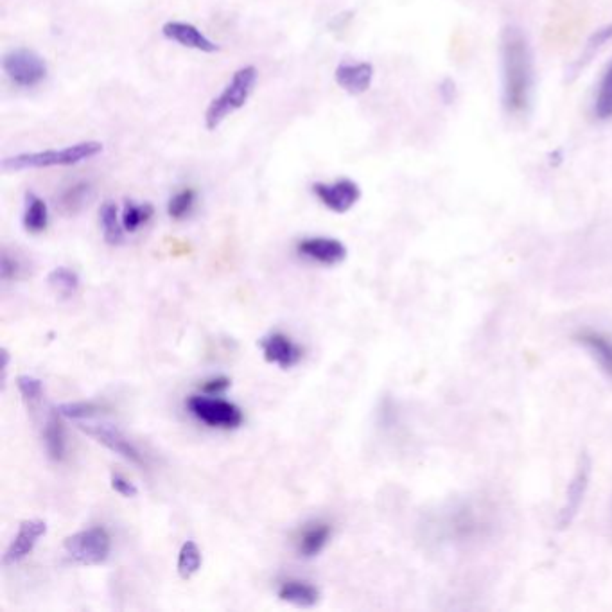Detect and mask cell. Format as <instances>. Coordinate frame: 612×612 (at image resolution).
<instances>
[{"instance_id": "6da1fadb", "label": "cell", "mask_w": 612, "mask_h": 612, "mask_svg": "<svg viewBox=\"0 0 612 612\" xmlns=\"http://www.w3.org/2000/svg\"><path fill=\"white\" fill-rule=\"evenodd\" d=\"M501 72H503V106L508 115L528 114L535 88L534 51L525 33L508 26L501 33Z\"/></svg>"}, {"instance_id": "7a4b0ae2", "label": "cell", "mask_w": 612, "mask_h": 612, "mask_svg": "<svg viewBox=\"0 0 612 612\" xmlns=\"http://www.w3.org/2000/svg\"><path fill=\"white\" fill-rule=\"evenodd\" d=\"M103 153L99 140H83L62 149H45L18 153L2 160L4 171H27V169H47V167H70L88 162Z\"/></svg>"}, {"instance_id": "3957f363", "label": "cell", "mask_w": 612, "mask_h": 612, "mask_svg": "<svg viewBox=\"0 0 612 612\" xmlns=\"http://www.w3.org/2000/svg\"><path fill=\"white\" fill-rule=\"evenodd\" d=\"M259 79V70L254 65H245L234 72L225 88L210 101L205 110V126L209 132H216L230 115L236 114L248 103L254 94Z\"/></svg>"}, {"instance_id": "277c9868", "label": "cell", "mask_w": 612, "mask_h": 612, "mask_svg": "<svg viewBox=\"0 0 612 612\" xmlns=\"http://www.w3.org/2000/svg\"><path fill=\"white\" fill-rule=\"evenodd\" d=\"M2 70L6 78L20 88H35L49 76L47 62L33 49L18 47L4 54Z\"/></svg>"}, {"instance_id": "5b68a950", "label": "cell", "mask_w": 612, "mask_h": 612, "mask_svg": "<svg viewBox=\"0 0 612 612\" xmlns=\"http://www.w3.org/2000/svg\"><path fill=\"white\" fill-rule=\"evenodd\" d=\"M70 559L79 566H99L110 557L112 539L105 528L96 526L78 534L69 535L63 543Z\"/></svg>"}, {"instance_id": "8992f818", "label": "cell", "mask_w": 612, "mask_h": 612, "mask_svg": "<svg viewBox=\"0 0 612 612\" xmlns=\"http://www.w3.org/2000/svg\"><path fill=\"white\" fill-rule=\"evenodd\" d=\"M187 408L196 419L207 424L209 428L237 429L245 420L239 406L216 397L193 395L187 403Z\"/></svg>"}, {"instance_id": "52a82bcc", "label": "cell", "mask_w": 612, "mask_h": 612, "mask_svg": "<svg viewBox=\"0 0 612 612\" xmlns=\"http://www.w3.org/2000/svg\"><path fill=\"white\" fill-rule=\"evenodd\" d=\"M313 194L334 214H345L361 200V187L350 178H338L331 184H313Z\"/></svg>"}, {"instance_id": "ba28073f", "label": "cell", "mask_w": 612, "mask_h": 612, "mask_svg": "<svg viewBox=\"0 0 612 612\" xmlns=\"http://www.w3.org/2000/svg\"><path fill=\"white\" fill-rule=\"evenodd\" d=\"M591 473H593V462H591V458L587 455L580 456L577 471H575L573 478H571V481L568 483L564 505L560 508V528H566V526L571 525L573 519L577 517L578 510L582 507V503H584V499H586L587 490H589Z\"/></svg>"}, {"instance_id": "9c48e42d", "label": "cell", "mask_w": 612, "mask_h": 612, "mask_svg": "<svg viewBox=\"0 0 612 612\" xmlns=\"http://www.w3.org/2000/svg\"><path fill=\"white\" fill-rule=\"evenodd\" d=\"M79 429L83 433H87L88 437L94 438L99 444H103L106 449L114 451L115 455L123 456L124 460L139 465V467L146 464L139 449L133 446L123 431H119L115 426H110V424H88V426L87 424H79Z\"/></svg>"}, {"instance_id": "30bf717a", "label": "cell", "mask_w": 612, "mask_h": 612, "mask_svg": "<svg viewBox=\"0 0 612 612\" xmlns=\"http://www.w3.org/2000/svg\"><path fill=\"white\" fill-rule=\"evenodd\" d=\"M162 35L169 42L180 45L184 49H193L198 53L214 54L219 51V45L214 40H210L200 27L194 26L191 22L169 20L162 26Z\"/></svg>"}, {"instance_id": "8fae6325", "label": "cell", "mask_w": 612, "mask_h": 612, "mask_svg": "<svg viewBox=\"0 0 612 612\" xmlns=\"http://www.w3.org/2000/svg\"><path fill=\"white\" fill-rule=\"evenodd\" d=\"M573 338L582 349L586 350L589 358L595 361L600 368V372L609 381H612V336L586 327V329L577 331Z\"/></svg>"}, {"instance_id": "7c38bea8", "label": "cell", "mask_w": 612, "mask_h": 612, "mask_svg": "<svg viewBox=\"0 0 612 612\" xmlns=\"http://www.w3.org/2000/svg\"><path fill=\"white\" fill-rule=\"evenodd\" d=\"M297 252L324 266H336L347 259V246L334 237H306L298 243Z\"/></svg>"}, {"instance_id": "4fadbf2b", "label": "cell", "mask_w": 612, "mask_h": 612, "mask_svg": "<svg viewBox=\"0 0 612 612\" xmlns=\"http://www.w3.org/2000/svg\"><path fill=\"white\" fill-rule=\"evenodd\" d=\"M376 69L368 62H343L334 70L336 85L350 96H361L372 87Z\"/></svg>"}, {"instance_id": "5bb4252c", "label": "cell", "mask_w": 612, "mask_h": 612, "mask_svg": "<svg viewBox=\"0 0 612 612\" xmlns=\"http://www.w3.org/2000/svg\"><path fill=\"white\" fill-rule=\"evenodd\" d=\"M259 345L263 349L264 359L284 370L295 367L300 363V359L304 358V350L300 349L297 343L291 341L286 334H268L264 336Z\"/></svg>"}, {"instance_id": "9a60e30c", "label": "cell", "mask_w": 612, "mask_h": 612, "mask_svg": "<svg viewBox=\"0 0 612 612\" xmlns=\"http://www.w3.org/2000/svg\"><path fill=\"white\" fill-rule=\"evenodd\" d=\"M45 534H47L45 521H40V519L24 521L18 528L17 537L13 539V543L9 544L8 551L4 555V562L6 564L22 562L31 551L35 550L36 544Z\"/></svg>"}, {"instance_id": "2e32d148", "label": "cell", "mask_w": 612, "mask_h": 612, "mask_svg": "<svg viewBox=\"0 0 612 612\" xmlns=\"http://www.w3.org/2000/svg\"><path fill=\"white\" fill-rule=\"evenodd\" d=\"M60 417H62V413L58 411V408L49 411V417L45 420L44 426L45 451L53 462H62L65 458V449H67L65 429H63V422Z\"/></svg>"}, {"instance_id": "e0dca14e", "label": "cell", "mask_w": 612, "mask_h": 612, "mask_svg": "<svg viewBox=\"0 0 612 612\" xmlns=\"http://www.w3.org/2000/svg\"><path fill=\"white\" fill-rule=\"evenodd\" d=\"M279 598L286 604L295 605L300 609H311L320 600V591L315 586L302 580H288L279 589Z\"/></svg>"}, {"instance_id": "ac0fdd59", "label": "cell", "mask_w": 612, "mask_h": 612, "mask_svg": "<svg viewBox=\"0 0 612 612\" xmlns=\"http://www.w3.org/2000/svg\"><path fill=\"white\" fill-rule=\"evenodd\" d=\"M333 530L331 526L325 523H316V525L307 526L306 530L298 539V553L304 559H313L316 555H320L324 551L327 543L331 541Z\"/></svg>"}, {"instance_id": "d6986e66", "label": "cell", "mask_w": 612, "mask_h": 612, "mask_svg": "<svg viewBox=\"0 0 612 612\" xmlns=\"http://www.w3.org/2000/svg\"><path fill=\"white\" fill-rule=\"evenodd\" d=\"M22 223L29 234H42L49 227V209L47 203L35 193L26 194Z\"/></svg>"}, {"instance_id": "ffe728a7", "label": "cell", "mask_w": 612, "mask_h": 612, "mask_svg": "<svg viewBox=\"0 0 612 612\" xmlns=\"http://www.w3.org/2000/svg\"><path fill=\"white\" fill-rule=\"evenodd\" d=\"M99 223L103 228V236L108 245H123L124 225L123 216H119V209L114 202H105L99 209Z\"/></svg>"}, {"instance_id": "44dd1931", "label": "cell", "mask_w": 612, "mask_h": 612, "mask_svg": "<svg viewBox=\"0 0 612 612\" xmlns=\"http://www.w3.org/2000/svg\"><path fill=\"white\" fill-rule=\"evenodd\" d=\"M593 114L598 121H612V62L605 67L602 78L596 87Z\"/></svg>"}, {"instance_id": "7402d4cb", "label": "cell", "mask_w": 612, "mask_h": 612, "mask_svg": "<svg viewBox=\"0 0 612 612\" xmlns=\"http://www.w3.org/2000/svg\"><path fill=\"white\" fill-rule=\"evenodd\" d=\"M47 282H49V288L53 289L54 295L65 298V300L74 297L79 289L78 273L65 266L54 268L53 272L49 273Z\"/></svg>"}, {"instance_id": "603a6c76", "label": "cell", "mask_w": 612, "mask_h": 612, "mask_svg": "<svg viewBox=\"0 0 612 612\" xmlns=\"http://www.w3.org/2000/svg\"><path fill=\"white\" fill-rule=\"evenodd\" d=\"M202 550L198 548V544L194 543V541H187L182 546V550L178 553V564H176V569H178V575L187 580V578L194 577L200 568H202Z\"/></svg>"}, {"instance_id": "cb8c5ba5", "label": "cell", "mask_w": 612, "mask_h": 612, "mask_svg": "<svg viewBox=\"0 0 612 612\" xmlns=\"http://www.w3.org/2000/svg\"><path fill=\"white\" fill-rule=\"evenodd\" d=\"M155 209L151 203H124L123 225L126 232H137L142 225H146L149 219L153 218Z\"/></svg>"}, {"instance_id": "d4e9b609", "label": "cell", "mask_w": 612, "mask_h": 612, "mask_svg": "<svg viewBox=\"0 0 612 612\" xmlns=\"http://www.w3.org/2000/svg\"><path fill=\"white\" fill-rule=\"evenodd\" d=\"M194 205H196V191L191 189V187H187V189L178 191L169 200V203H167V214H169V218L180 221V219L187 218L193 212Z\"/></svg>"}, {"instance_id": "484cf974", "label": "cell", "mask_w": 612, "mask_h": 612, "mask_svg": "<svg viewBox=\"0 0 612 612\" xmlns=\"http://www.w3.org/2000/svg\"><path fill=\"white\" fill-rule=\"evenodd\" d=\"M90 194H92V187L87 182H81V184L72 185L70 189H67L60 198V205H62L63 212L67 214H76L78 210L85 207V203L90 200Z\"/></svg>"}, {"instance_id": "4316f807", "label": "cell", "mask_w": 612, "mask_h": 612, "mask_svg": "<svg viewBox=\"0 0 612 612\" xmlns=\"http://www.w3.org/2000/svg\"><path fill=\"white\" fill-rule=\"evenodd\" d=\"M58 411L62 413V417L72 420H85L97 417L99 413H103L101 404L92 403V401H79V403H65L58 406Z\"/></svg>"}, {"instance_id": "83f0119b", "label": "cell", "mask_w": 612, "mask_h": 612, "mask_svg": "<svg viewBox=\"0 0 612 612\" xmlns=\"http://www.w3.org/2000/svg\"><path fill=\"white\" fill-rule=\"evenodd\" d=\"M612 42V24H607V26L600 27V29H596L595 33L591 35V38L587 40L586 51L582 54V58H580V63L589 62L593 56H595L598 51H602L605 45L611 44Z\"/></svg>"}, {"instance_id": "f1b7e54d", "label": "cell", "mask_w": 612, "mask_h": 612, "mask_svg": "<svg viewBox=\"0 0 612 612\" xmlns=\"http://www.w3.org/2000/svg\"><path fill=\"white\" fill-rule=\"evenodd\" d=\"M17 388L20 395L24 397V401L29 404L38 403L44 395V383L33 376L18 377Z\"/></svg>"}, {"instance_id": "f546056e", "label": "cell", "mask_w": 612, "mask_h": 612, "mask_svg": "<svg viewBox=\"0 0 612 612\" xmlns=\"http://www.w3.org/2000/svg\"><path fill=\"white\" fill-rule=\"evenodd\" d=\"M110 483H112V489H114L117 494H121L123 498L132 499L139 496L137 487L133 485L132 481H128L124 476H121V474H112Z\"/></svg>"}, {"instance_id": "4dcf8cb0", "label": "cell", "mask_w": 612, "mask_h": 612, "mask_svg": "<svg viewBox=\"0 0 612 612\" xmlns=\"http://www.w3.org/2000/svg\"><path fill=\"white\" fill-rule=\"evenodd\" d=\"M228 388H230L228 377H214V379L205 381L202 386L203 392L207 395L223 394V392H227Z\"/></svg>"}, {"instance_id": "1f68e13d", "label": "cell", "mask_w": 612, "mask_h": 612, "mask_svg": "<svg viewBox=\"0 0 612 612\" xmlns=\"http://www.w3.org/2000/svg\"><path fill=\"white\" fill-rule=\"evenodd\" d=\"M18 263L15 259H11L8 254L2 255V268H0V277L4 282L17 279Z\"/></svg>"}]
</instances>
